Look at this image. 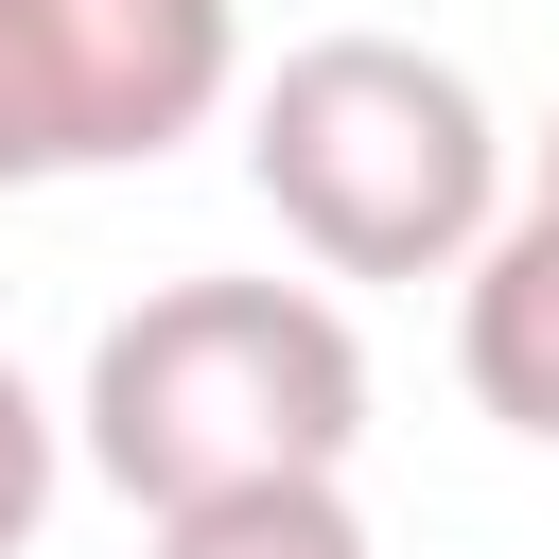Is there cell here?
Instances as JSON below:
<instances>
[{"mask_svg":"<svg viewBox=\"0 0 559 559\" xmlns=\"http://www.w3.org/2000/svg\"><path fill=\"white\" fill-rule=\"evenodd\" d=\"M70 437L140 524L210 507V489L349 472L367 454V332L332 280H157L140 314H105Z\"/></svg>","mask_w":559,"mask_h":559,"instance_id":"cell-1","label":"cell"},{"mask_svg":"<svg viewBox=\"0 0 559 559\" xmlns=\"http://www.w3.org/2000/svg\"><path fill=\"white\" fill-rule=\"evenodd\" d=\"M245 175L314 280H454L507 227V122L419 35H297L245 87Z\"/></svg>","mask_w":559,"mask_h":559,"instance_id":"cell-2","label":"cell"},{"mask_svg":"<svg viewBox=\"0 0 559 559\" xmlns=\"http://www.w3.org/2000/svg\"><path fill=\"white\" fill-rule=\"evenodd\" d=\"M35 17H52V87H70L87 175H140L245 105V0H35Z\"/></svg>","mask_w":559,"mask_h":559,"instance_id":"cell-3","label":"cell"},{"mask_svg":"<svg viewBox=\"0 0 559 559\" xmlns=\"http://www.w3.org/2000/svg\"><path fill=\"white\" fill-rule=\"evenodd\" d=\"M454 384H472L507 437L559 454V210H542V192L454 262Z\"/></svg>","mask_w":559,"mask_h":559,"instance_id":"cell-4","label":"cell"},{"mask_svg":"<svg viewBox=\"0 0 559 559\" xmlns=\"http://www.w3.org/2000/svg\"><path fill=\"white\" fill-rule=\"evenodd\" d=\"M140 559H367V507L349 472H280V489H210V507H157Z\"/></svg>","mask_w":559,"mask_h":559,"instance_id":"cell-5","label":"cell"},{"mask_svg":"<svg viewBox=\"0 0 559 559\" xmlns=\"http://www.w3.org/2000/svg\"><path fill=\"white\" fill-rule=\"evenodd\" d=\"M52 175H87L70 157V87H52V17L0 0V192H52Z\"/></svg>","mask_w":559,"mask_h":559,"instance_id":"cell-6","label":"cell"},{"mask_svg":"<svg viewBox=\"0 0 559 559\" xmlns=\"http://www.w3.org/2000/svg\"><path fill=\"white\" fill-rule=\"evenodd\" d=\"M52 489H70V419H52V402L17 384V349H0V559L52 524Z\"/></svg>","mask_w":559,"mask_h":559,"instance_id":"cell-7","label":"cell"},{"mask_svg":"<svg viewBox=\"0 0 559 559\" xmlns=\"http://www.w3.org/2000/svg\"><path fill=\"white\" fill-rule=\"evenodd\" d=\"M524 192H542V210H559V122H542V157H524Z\"/></svg>","mask_w":559,"mask_h":559,"instance_id":"cell-8","label":"cell"}]
</instances>
